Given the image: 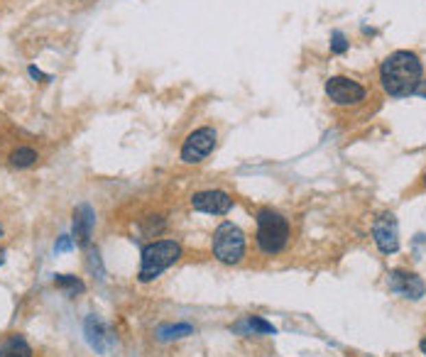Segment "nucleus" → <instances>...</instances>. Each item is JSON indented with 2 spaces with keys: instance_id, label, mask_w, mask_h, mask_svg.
<instances>
[{
  "instance_id": "obj_19",
  "label": "nucleus",
  "mask_w": 426,
  "mask_h": 357,
  "mask_svg": "<svg viewBox=\"0 0 426 357\" xmlns=\"http://www.w3.org/2000/svg\"><path fill=\"white\" fill-rule=\"evenodd\" d=\"M416 96H421V98H426V79H421L419 81V86H416Z\"/></svg>"
},
{
  "instance_id": "obj_12",
  "label": "nucleus",
  "mask_w": 426,
  "mask_h": 357,
  "mask_svg": "<svg viewBox=\"0 0 426 357\" xmlns=\"http://www.w3.org/2000/svg\"><path fill=\"white\" fill-rule=\"evenodd\" d=\"M0 357H32V347L23 335H10L0 343Z\"/></svg>"
},
{
  "instance_id": "obj_22",
  "label": "nucleus",
  "mask_w": 426,
  "mask_h": 357,
  "mask_svg": "<svg viewBox=\"0 0 426 357\" xmlns=\"http://www.w3.org/2000/svg\"><path fill=\"white\" fill-rule=\"evenodd\" d=\"M3 235H5V230H3V225H0V238H3Z\"/></svg>"
},
{
  "instance_id": "obj_21",
  "label": "nucleus",
  "mask_w": 426,
  "mask_h": 357,
  "mask_svg": "<svg viewBox=\"0 0 426 357\" xmlns=\"http://www.w3.org/2000/svg\"><path fill=\"white\" fill-rule=\"evenodd\" d=\"M3 262H5V249H0V267H3Z\"/></svg>"
},
{
  "instance_id": "obj_11",
  "label": "nucleus",
  "mask_w": 426,
  "mask_h": 357,
  "mask_svg": "<svg viewBox=\"0 0 426 357\" xmlns=\"http://www.w3.org/2000/svg\"><path fill=\"white\" fill-rule=\"evenodd\" d=\"M93 210L88 206H79L74 210V243L79 247H86L91 240V227H93Z\"/></svg>"
},
{
  "instance_id": "obj_16",
  "label": "nucleus",
  "mask_w": 426,
  "mask_h": 357,
  "mask_svg": "<svg viewBox=\"0 0 426 357\" xmlns=\"http://www.w3.org/2000/svg\"><path fill=\"white\" fill-rule=\"evenodd\" d=\"M54 286L69 291V294H81V291H84V282L71 277V274H57V277H54Z\"/></svg>"
},
{
  "instance_id": "obj_6",
  "label": "nucleus",
  "mask_w": 426,
  "mask_h": 357,
  "mask_svg": "<svg viewBox=\"0 0 426 357\" xmlns=\"http://www.w3.org/2000/svg\"><path fill=\"white\" fill-rule=\"evenodd\" d=\"M326 96L335 103V106H358L365 101L368 91L358 81L348 79V76H333L326 81Z\"/></svg>"
},
{
  "instance_id": "obj_8",
  "label": "nucleus",
  "mask_w": 426,
  "mask_h": 357,
  "mask_svg": "<svg viewBox=\"0 0 426 357\" xmlns=\"http://www.w3.org/2000/svg\"><path fill=\"white\" fill-rule=\"evenodd\" d=\"M372 240L380 247L382 255H394L399 249V227L397 218L392 213H382L375 223H372Z\"/></svg>"
},
{
  "instance_id": "obj_7",
  "label": "nucleus",
  "mask_w": 426,
  "mask_h": 357,
  "mask_svg": "<svg viewBox=\"0 0 426 357\" xmlns=\"http://www.w3.org/2000/svg\"><path fill=\"white\" fill-rule=\"evenodd\" d=\"M191 208L199 213H209V216H226L228 210L235 206V199L228 191L221 188H206V191H196L191 196Z\"/></svg>"
},
{
  "instance_id": "obj_3",
  "label": "nucleus",
  "mask_w": 426,
  "mask_h": 357,
  "mask_svg": "<svg viewBox=\"0 0 426 357\" xmlns=\"http://www.w3.org/2000/svg\"><path fill=\"white\" fill-rule=\"evenodd\" d=\"M182 245L176 240H152L142 247L140 252V272H137V279L142 284L154 282L162 272H167L171 264L182 260Z\"/></svg>"
},
{
  "instance_id": "obj_14",
  "label": "nucleus",
  "mask_w": 426,
  "mask_h": 357,
  "mask_svg": "<svg viewBox=\"0 0 426 357\" xmlns=\"http://www.w3.org/2000/svg\"><path fill=\"white\" fill-rule=\"evenodd\" d=\"M193 333V325L189 323H174V325H159L157 328V341L169 343V341H179V338H187Z\"/></svg>"
},
{
  "instance_id": "obj_17",
  "label": "nucleus",
  "mask_w": 426,
  "mask_h": 357,
  "mask_svg": "<svg viewBox=\"0 0 426 357\" xmlns=\"http://www.w3.org/2000/svg\"><path fill=\"white\" fill-rule=\"evenodd\" d=\"M346 49H348L346 34H343V32H333V34H331V51H333V54H343Z\"/></svg>"
},
{
  "instance_id": "obj_23",
  "label": "nucleus",
  "mask_w": 426,
  "mask_h": 357,
  "mask_svg": "<svg viewBox=\"0 0 426 357\" xmlns=\"http://www.w3.org/2000/svg\"><path fill=\"white\" fill-rule=\"evenodd\" d=\"M424 188H426V174H424Z\"/></svg>"
},
{
  "instance_id": "obj_4",
  "label": "nucleus",
  "mask_w": 426,
  "mask_h": 357,
  "mask_svg": "<svg viewBox=\"0 0 426 357\" xmlns=\"http://www.w3.org/2000/svg\"><path fill=\"white\" fill-rule=\"evenodd\" d=\"M211 252L221 264H240L245 260V252H248V238L240 230L235 223L226 221L213 230V238H211Z\"/></svg>"
},
{
  "instance_id": "obj_1",
  "label": "nucleus",
  "mask_w": 426,
  "mask_h": 357,
  "mask_svg": "<svg viewBox=\"0 0 426 357\" xmlns=\"http://www.w3.org/2000/svg\"><path fill=\"white\" fill-rule=\"evenodd\" d=\"M421 76H424V64L414 51H394L380 66V84L387 96L392 98L414 96Z\"/></svg>"
},
{
  "instance_id": "obj_18",
  "label": "nucleus",
  "mask_w": 426,
  "mask_h": 357,
  "mask_svg": "<svg viewBox=\"0 0 426 357\" xmlns=\"http://www.w3.org/2000/svg\"><path fill=\"white\" fill-rule=\"evenodd\" d=\"M71 245H74V238H69V235H62L59 238V243H57V252H67V249H71Z\"/></svg>"
},
{
  "instance_id": "obj_20",
  "label": "nucleus",
  "mask_w": 426,
  "mask_h": 357,
  "mask_svg": "<svg viewBox=\"0 0 426 357\" xmlns=\"http://www.w3.org/2000/svg\"><path fill=\"white\" fill-rule=\"evenodd\" d=\"M419 347H421V352H424V355H426V335H424V338H421V343H419Z\"/></svg>"
},
{
  "instance_id": "obj_9",
  "label": "nucleus",
  "mask_w": 426,
  "mask_h": 357,
  "mask_svg": "<svg viewBox=\"0 0 426 357\" xmlns=\"http://www.w3.org/2000/svg\"><path fill=\"white\" fill-rule=\"evenodd\" d=\"M387 286H390V291L412 301H419L426 294L424 279L414 272H407V269H392L390 277H387Z\"/></svg>"
},
{
  "instance_id": "obj_13",
  "label": "nucleus",
  "mask_w": 426,
  "mask_h": 357,
  "mask_svg": "<svg viewBox=\"0 0 426 357\" xmlns=\"http://www.w3.org/2000/svg\"><path fill=\"white\" fill-rule=\"evenodd\" d=\"M235 330H240V333H245V335H274L277 333V328H274L270 321H265L262 316H248L243 323L235 325Z\"/></svg>"
},
{
  "instance_id": "obj_15",
  "label": "nucleus",
  "mask_w": 426,
  "mask_h": 357,
  "mask_svg": "<svg viewBox=\"0 0 426 357\" xmlns=\"http://www.w3.org/2000/svg\"><path fill=\"white\" fill-rule=\"evenodd\" d=\"M37 159H40V154L34 152L32 147H17L10 152L8 162H10V167H17V169H27V167H32Z\"/></svg>"
},
{
  "instance_id": "obj_5",
  "label": "nucleus",
  "mask_w": 426,
  "mask_h": 357,
  "mask_svg": "<svg viewBox=\"0 0 426 357\" xmlns=\"http://www.w3.org/2000/svg\"><path fill=\"white\" fill-rule=\"evenodd\" d=\"M218 145V130L211 125H201L193 132H189L187 140L182 142L179 149V159L184 164H201Z\"/></svg>"
},
{
  "instance_id": "obj_2",
  "label": "nucleus",
  "mask_w": 426,
  "mask_h": 357,
  "mask_svg": "<svg viewBox=\"0 0 426 357\" xmlns=\"http://www.w3.org/2000/svg\"><path fill=\"white\" fill-rule=\"evenodd\" d=\"M255 223H257L255 243L262 255H279V252L289 245L292 225L279 210L260 208L255 216Z\"/></svg>"
},
{
  "instance_id": "obj_10",
  "label": "nucleus",
  "mask_w": 426,
  "mask_h": 357,
  "mask_svg": "<svg viewBox=\"0 0 426 357\" xmlns=\"http://www.w3.org/2000/svg\"><path fill=\"white\" fill-rule=\"evenodd\" d=\"M84 333H86V341H88V345L93 347L96 352H108V347L113 345V338H110L108 328H106V323H103L98 316H88L84 323Z\"/></svg>"
}]
</instances>
